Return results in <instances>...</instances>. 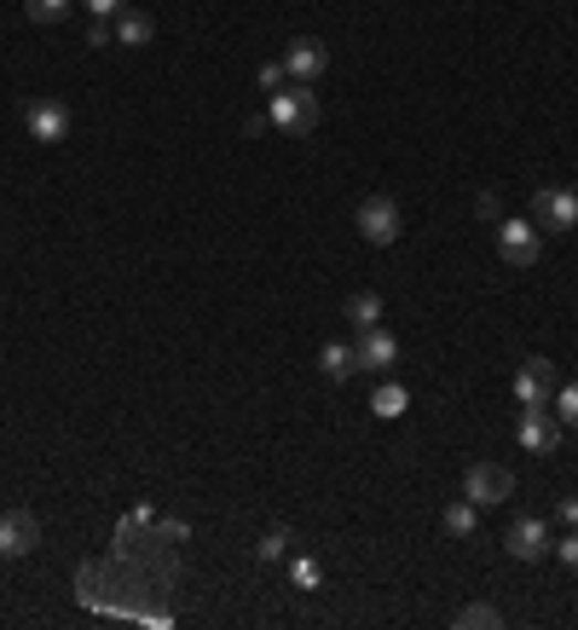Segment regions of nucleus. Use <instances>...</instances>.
I'll return each mask as SVG.
<instances>
[{
  "label": "nucleus",
  "instance_id": "393cba45",
  "mask_svg": "<svg viewBox=\"0 0 578 630\" xmlns=\"http://www.w3.org/2000/svg\"><path fill=\"white\" fill-rule=\"evenodd\" d=\"M82 7H87L93 18H105V23H111V18H116L122 7H128V0H82Z\"/></svg>",
  "mask_w": 578,
  "mask_h": 630
},
{
  "label": "nucleus",
  "instance_id": "2eb2a0df",
  "mask_svg": "<svg viewBox=\"0 0 578 630\" xmlns=\"http://www.w3.org/2000/svg\"><path fill=\"white\" fill-rule=\"evenodd\" d=\"M347 324H354V330L382 324V295H376V290H354V295H347Z\"/></svg>",
  "mask_w": 578,
  "mask_h": 630
},
{
  "label": "nucleus",
  "instance_id": "a211bd4d",
  "mask_svg": "<svg viewBox=\"0 0 578 630\" xmlns=\"http://www.w3.org/2000/svg\"><path fill=\"white\" fill-rule=\"evenodd\" d=\"M406 406H411V393L399 388V382H382V388L370 393V411H376V417H399Z\"/></svg>",
  "mask_w": 578,
  "mask_h": 630
},
{
  "label": "nucleus",
  "instance_id": "0eeeda50",
  "mask_svg": "<svg viewBox=\"0 0 578 630\" xmlns=\"http://www.w3.org/2000/svg\"><path fill=\"white\" fill-rule=\"evenodd\" d=\"M35 544H41V521L30 510H0V556L23 561L35 556Z\"/></svg>",
  "mask_w": 578,
  "mask_h": 630
},
{
  "label": "nucleus",
  "instance_id": "f257e3e1",
  "mask_svg": "<svg viewBox=\"0 0 578 630\" xmlns=\"http://www.w3.org/2000/svg\"><path fill=\"white\" fill-rule=\"evenodd\" d=\"M318 93L313 87H301V82H284L279 93H272V105H266V122L279 134H290V139H301V134H313L318 128Z\"/></svg>",
  "mask_w": 578,
  "mask_h": 630
},
{
  "label": "nucleus",
  "instance_id": "7ed1b4c3",
  "mask_svg": "<svg viewBox=\"0 0 578 630\" xmlns=\"http://www.w3.org/2000/svg\"><path fill=\"white\" fill-rule=\"evenodd\" d=\"M497 255H504L509 266H533L544 255V232H538V220H497Z\"/></svg>",
  "mask_w": 578,
  "mask_h": 630
},
{
  "label": "nucleus",
  "instance_id": "ddd939ff",
  "mask_svg": "<svg viewBox=\"0 0 578 630\" xmlns=\"http://www.w3.org/2000/svg\"><path fill=\"white\" fill-rule=\"evenodd\" d=\"M318 370L330 376V382H354V376H359L354 342H324V347H318Z\"/></svg>",
  "mask_w": 578,
  "mask_h": 630
},
{
  "label": "nucleus",
  "instance_id": "5701e85b",
  "mask_svg": "<svg viewBox=\"0 0 578 630\" xmlns=\"http://www.w3.org/2000/svg\"><path fill=\"white\" fill-rule=\"evenodd\" d=\"M87 46H98V53H105V46H116V30L105 18H93V30H87Z\"/></svg>",
  "mask_w": 578,
  "mask_h": 630
},
{
  "label": "nucleus",
  "instance_id": "bb28decb",
  "mask_svg": "<svg viewBox=\"0 0 578 630\" xmlns=\"http://www.w3.org/2000/svg\"><path fill=\"white\" fill-rule=\"evenodd\" d=\"M474 214H481V220H497V197L481 191V197H474Z\"/></svg>",
  "mask_w": 578,
  "mask_h": 630
},
{
  "label": "nucleus",
  "instance_id": "1a4fd4ad",
  "mask_svg": "<svg viewBox=\"0 0 578 630\" xmlns=\"http://www.w3.org/2000/svg\"><path fill=\"white\" fill-rule=\"evenodd\" d=\"M515 434H521V451H533V458H549V451L561 445V417L549 411V406H538V411H521Z\"/></svg>",
  "mask_w": 578,
  "mask_h": 630
},
{
  "label": "nucleus",
  "instance_id": "f8f14e48",
  "mask_svg": "<svg viewBox=\"0 0 578 630\" xmlns=\"http://www.w3.org/2000/svg\"><path fill=\"white\" fill-rule=\"evenodd\" d=\"M509 556H515V561H544V556H549V526H544L538 515H521V521L509 526Z\"/></svg>",
  "mask_w": 578,
  "mask_h": 630
},
{
  "label": "nucleus",
  "instance_id": "b1692460",
  "mask_svg": "<svg viewBox=\"0 0 578 630\" xmlns=\"http://www.w3.org/2000/svg\"><path fill=\"white\" fill-rule=\"evenodd\" d=\"M556 561H561L567 573H578V533H567V538L556 544Z\"/></svg>",
  "mask_w": 578,
  "mask_h": 630
},
{
  "label": "nucleus",
  "instance_id": "cd10ccee",
  "mask_svg": "<svg viewBox=\"0 0 578 630\" xmlns=\"http://www.w3.org/2000/svg\"><path fill=\"white\" fill-rule=\"evenodd\" d=\"M556 515H561L567 526H578V497H561V503H556Z\"/></svg>",
  "mask_w": 578,
  "mask_h": 630
},
{
  "label": "nucleus",
  "instance_id": "dca6fc26",
  "mask_svg": "<svg viewBox=\"0 0 578 630\" xmlns=\"http://www.w3.org/2000/svg\"><path fill=\"white\" fill-rule=\"evenodd\" d=\"M445 533L451 538H469L474 533V521H481V503H474V497H458V503H445Z\"/></svg>",
  "mask_w": 578,
  "mask_h": 630
},
{
  "label": "nucleus",
  "instance_id": "39448f33",
  "mask_svg": "<svg viewBox=\"0 0 578 630\" xmlns=\"http://www.w3.org/2000/svg\"><path fill=\"white\" fill-rule=\"evenodd\" d=\"M515 492V474L504 463H469L463 469V497H474L481 510H492V503H509Z\"/></svg>",
  "mask_w": 578,
  "mask_h": 630
},
{
  "label": "nucleus",
  "instance_id": "a878e982",
  "mask_svg": "<svg viewBox=\"0 0 578 630\" xmlns=\"http://www.w3.org/2000/svg\"><path fill=\"white\" fill-rule=\"evenodd\" d=\"M295 585L313 590V585H318V561H295Z\"/></svg>",
  "mask_w": 578,
  "mask_h": 630
},
{
  "label": "nucleus",
  "instance_id": "aec40b11",
  "mask_svg": "<svg viewBox=\"0 0 578 630\" xmlns=\"http://www.w3.org/2000/svg\"><path fill=\"white\" fill-rule=\"evenodd\" d=\"M290 556V533L284 526H272V533H261V544H255V561H284Z\"/></svg>",
  "mask_w": 578,
  "mask_h": 630
},
{
  "label": "nucleus",
  "instance_id": "4be33fe9",
  "mask_svg": "<svg viewBox=\"0 0 578 630\" xmlns=\"http://www.w3.org/2000/svg\"><path fill=\"white\" fill-rule=\"evenodd\" d=\"M255 82H261L266 93H279V87L290 82V75H284V64H261V70H255Z\"/></svg>",
  "mask_w": 578,
  "mask_h": 630
},
{
  "label": "nucleus",
  "instance_id": "412c9836",
  "mask_svg": "<svg viewBox=\"0 0 578 630\" xmlns=\"http://www.w3.org/2000/svg\"><path fill=\"white\" fill-rule=\"evenodd\" d=\"M549 406H556V417H561L567 428H578V382L556 388V399H549Z\"/></svg>",
  "mask_w": 578,
  "mask_h": 630
},
{
  "label": "nucleus",
  "instance_id": "4468645a",
  "mask_svg": "<svg viewBox=\"0 0 578 630\" xmlns=\"http://www.w3.org/2000/svg\"><path fill=\"white\" fill-rule=\"evenodd\" d=\"M111 30H116V46H145L150 35H157V23H150V12L122 7V12L111 18Z\"/></svg>",
  "mask_w": 578,
  "mask_h": 630
},
{
  "label": "nucleus",
  "instance_id": "c85d7f7f",
  "mask_svg": "<svg viewBox=\"0 0 578 630\" xmlns=\"http://www.w3.org/2000/svg\"><path fill=\"white\" fill-rule=\"evenodd\" d=\"M572 197H578V186H572Z\"/></svg>",
  "mask_w": 578,
  "mask_h": 630
},
{
  "label": "nucleus",
  "instance_id": "9b49d317",
  "mask_svg": "<svg viewBox=\"0 0 578 630\" xmlns=\"http://www.w3.org/2000/svg\"><path fill=\"white\" fill-rule=\"evenodd\" d=\"M354 359H359V370H393L399 365V342L382 330V324H370V330H359V342H354Z\"/></svg>",
  "mask_w": 578,
  "mask_h": 630
},
{
  "label": "nucleus",
  "instance_id": "f03ea898",
  "mask_svg": "<svg viewBox=\"0 0 578 630\" xmlns=\"http://www.w3.org/2000/svg\"><path fill=\"white\" fill-rule=\"evenodd\" d=\"M399 232H406V214H399V203L388 191H370L365 203H359V238L376 243V249H388L399 243Z\"/></svg>",
  "mask_w": 578,
  "mask_h": 630
},
{
  "label": "nucleus",
  "instance_id": "423d86ee",
  "mask_svg": "<svg viewBox=\"0 0 578 630\" xmlns=\"http://www.w3.org/2000/svg\"><path fill=\"white\" fill-rule=\"evenodd\" d=\"M533 220H538V232H572V225H578V197H572V186H538Z\"/></svg>",
  "mask_w": 578,
  "mask_h": 630
},
{
  "label": "nucleus",
  "instance_id": "9d476101",
  "mask_svg": "<svg viewBox=\"0 0 578 630\" xmlns=\"http://www.w3.org/2000/svg\"><path fill=\"white\" fill-rule=\"evenodd\" d=\"M23 128H30L35 145H59V139H70V111L59 105V98H30Z\"/></svg>",
  "mask_w": 578,
  "mask_h": 630
},
{
  "label": "nucleus",
  "instance_id": "20e7f679",
  "mask_svg": "<svg viewBox=\"0 0 578 630\" xmlns=\"http://www.w3.org/2000/svg\"><path fill=\"white\" fill-rule=\"evenodd\" d=\"M284 75H290V82H301V87H318V75L324 70H330V46H324L318 35H301V41H290L284 46Z\"/></svg>",
  "mask_w": 578,
  "mask_h": 630
},
{
  "label": "nucleus",
  "instance_id": "6e6552de",
  "mask_svg": "<svg viewBox=\"0 0 578 630\" xmlns=\"http://www.w3.org/2000/svg\"><path fill=\"white\" fill-rule=\"evenodd\" d=\"M556 365L549 359H526L521 370H515V399H521V411H538V406H549L556 399Z\"/></svg>",
  "mask_w": 578,
  "mask_h": 630
},
{
  "label": "nucleus",
  "instance_id": "6ab92c4d",
  "mask_svg": "<svg viewBox=\"0 0 578 630\" xmlns=\"http://www.w3.org/2000/svg\"><path fill=\"white\" fill-rule=\"evenodd\" d=\"M70 7H75V0H23V12H30L35 23H64Z\"/></svg>",
  "mask_w": 578,
  "mask_h": 630
},
{
  "label": "nucleus",
  "instance_id": "f3484780",
  "mask_svg": "<svg viewBox=\"0 0 578 630\" xmlns=\"http://www.w3.org/2000/svg\"><path fill=\"white\" fill-rule=\"evenodd\" d=\"M458 630H497L504 624V613L492 608V601H469V608H458V619H451Z\"/></svg>",
  "mask_w": 578,
  "mask_h": 630
}]
</instances>
